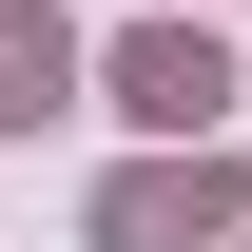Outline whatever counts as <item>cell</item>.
<instances>
[{
    "mask_svg": "<svg viewBox=\"0 0 252 252\" xmlns=\"http://www.w3.org/2000/svg\"><path fill=\"white\" fill-rule=\"evenodd\" d=\"M233 233H252V194H233L214 136H175V156H136L97 194V252H233Z\"/></svg>",
    "mask_w": 252,
    "mask_h": 252,
    "instance_id": "cell-1",
    "label": "cell"
},
{
    "mask_svg": "<svg viewBox=\"0 0 252 252\" xmlns=\"http://www.w3.org/2000/svg\"><path fill=\"white\" fill-rule=\"evenodd\" d=\"M214 97H233L214 20H136V39H117V117H136V136H214Z\"/></svg>",
    "mask_w": 252,
    "mask_h": 252,
    "instance_id": "cell-2",
    "label": "cell"
},
{
    "mask_svg": "<svg viewBox=\"0 0 252 252\" xmlns=\"http://www.w3.org/2000/svg\"><path fill=\"white\" fill-rule=\"evenodd\" d=\"M59 97H78V39L0 0V136H39V117H59Z\"/></svg>",
    "mask_w": 252,
    "mask_h": 252,
    "instance_id": "cell-3",
    "label": "cell"
},
{
    "mask_svg": "<svg viewBox=\"0 0 252 252\" xmlns=\"http://www.w3.org/2000/svg\"><path fill=\"white\" fill-rule=\"evenodd\" d=\"M233 252H252V233H233Z\"/></svg>",
    "mask_w": 252,
    "mask_h": 252,
    "instance_id": "cell-4",
    "label": "cell"
}]
</instances>
